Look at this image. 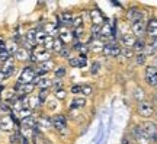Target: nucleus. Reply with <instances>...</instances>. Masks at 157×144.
I'll return each mask as SVG.
<instances>
[{
	"instance_id": "1",
	"label": "nucleus",
	"mask_w": 157,
	"mask_h": 144,
	"mask_svg": "<svg viewBox=\"0 0 157 144\" xmlns=\"http://www.w3.org/2000/svg\"><path fill=\"white\" fill-rule=\"evenodd\" d=\"M35 79H36L35 68L32 66H25L22 68V73H21L17 82H21V83H23V84H31L35 82Z\"/></svg>"
},
{
	"instance_id": "2",
	"label": "nucleus",
	"mask_w": 157,
	"mask_h": 144,
	"mask_svg": "<svg viewBox=\"0 0 157 144\" xmlns=\"http://www.w3.org/2000/svg\"><path fill=\"white\" fill-rule=\"evenodd\" d=\"M16 60H15V57H10L7 61H5L3 64H2V73L6 76V79L7 77H12L13 74H15V72H16Z\"/></svg>"
},
{
	"instance_id": "3",
	"label": "nucleus",
	"mask_w": 157,
	"mask_h": 144,
	"mask_svg": "<svg viewBox=\"0 0 157 144\" xmlns=\"http://www.w3.org/2000/svg\"><path fill=\"white\" fill-rule=\"evenodd\" d=\"M51 119H52V127L56 128L58 133L67 130V118L63 115V114H57V115L51 116Z\"/></svg>"
},
{
	"instance_id": "4",
	"label": "nucleus",
	"mask_w": 157,
	"mask_h": 144,
	"mask_svg": "<svg viewBox=\"0 0 157 144\" xmlns=\"http://www.w3.org/2000/svg\"><path fill=\"white\" fill-rule=\"evenodd\" d=\"M137 109H138V114H140L141 116H144V118H150V116L154 114V106H153V103L147 102V100L140 102Z\"/></svg>"
},
{
	"instance_id": "5",
	"label": "nucleus",
	"mask_w": 157,
	"mask_h": 144,
	"mask_svg": "<svg viewBox=\"0 0 157 144\" xmlns=\"http://www.w3.org/2000/svg\"><path fill=\"white\" fill-rule=\"evenodd\" d=\"M121 47L117 44V42H109V44H105L103 47V54L106 57H119L121 56Z\"/></svg>"
},
{
	"instance_id": "6",
	"label": "nucleus",
	"mask_w": 157,
	"mask_h": 144,
	"mask_svg": "<svg viewBox=\"0 0 157 144\" xmlns=\"http://www.w3.org/2000/svg\"><path fill=\"white\" fill-rule=\"evenodd\" d=\"M141 128H143V131L150 137L151 141H157V127L154 122H144V124L141 125Z\"/></svg>"
},
{
	"instance_id": "7",
	"label": "nucleus",
	"mask_w": 157,
	"mask_h": 144,
	"mask_svg": "<svg viewBox=\"0 0 157 144\" xmlns=\"http://www.w3.org/2000/svg\"><path fill=\"white\" fill-rule=\"evenodd\" d=\"M146 80L150 86L157 88V68L154 66H148L146 68Z\"/></svg>"
},
{
	"instance_id": "8",
	"label": "nucleus",
	"mask_w": 157,
	"mask_h": 144,
	"mask_svg": "<svg viewBox=\"0 0 157 144\" xmlns=\"http://www.w3.org/2000/svg\"><path fill=\"white\" fill-rule=\"evenodd\" d=\"M132 134H134L135 140H137L140 144H148L150 141H151V140H150V137H148V135L143 131L141 125H140V127H134V128H132Z\"/></svg>"
},
{
	"instance_id": "9",
	"label": "nucleus",
	"mask_w": 157,
	"mask_h": 144,
	"mask_svg": "<svg viewBox=\"0 0 157 144\" xmlns=\"http://www.w3.org/2000/svg\"><path fill=\"white\" fill-rule=\"evenodd\" d=\"M15 127V121L12 119L10 115L0 116V131H12Z\"/></svg>"
},
{
	"instance_id": "10",
	"label": "nucleus",
	"mask_w": 157,
	"mask_h": 144,
	"mask_svg": "<svg viewBox=\"0 0 157 144\" xmlns=\"http://www.w3.org/2000/svg\"><path fill=\"white\" fill-rule=\"evenodd\" d=\"M131 28H132V35L134 37H141L146 32V22L144 21H137V22L131 23Z\"/></svg>"
},
{
	"instance_id": "11",
	"label": "nucleus",
	"mask_w": 157,
	"mask_h": 144,
	"mask_svg": "<svg viewBox=\"0 0 157 144\" xmlns=\"http://www.w3.org/2000/svg\"><path fill=\"white\" fill-rule=\"evenodd\" d=\"M34 84L39 90H42V89H48V90H50V88L52 86V80H51L50 77H45V76L44 77H36Z\"/></svg>"
},
{
	"instance_id": "12",
	"label": "nucleus",
	"mask_w": 157,
	"mask_h": 144,
	"mask_svg": "<svg viewBox=\"0 0 157 144\" xmlns=\"http://www.w3.org/2000/svg\"><path fill=\"white\" fill-rule=\"evenodd\" d=\"M90 21L93 23V26H102L103 25V15L101 13V10L93 9L90 12Z\"/></svg>"
},
{
	"instance_id": "13",
	"label": "nucleus",
	"mask_w": 157,
	"mask_h": 144,
	"mask_svg": "<svg viewBox=\"0 0 157 144\" xmlns=\"http://www.w3.org/2000/svg\"><path fill=\"white\" fill-rule=\"evenodd\" d=\"M13 57H15V60L25 63V61H29V60H31V51H28L26 48L19 47V50L16 51V54H15Z\"/></svg>"
},
{
	"instance_id": "14",
	"label": "nucleus",
	"mask_w": 157,
	"mask_h": 144,
	"mask_svg": "<svg viewBox=\"0 0 157 144\" xmlns=\"http://www.w3.org/2000/svg\"><path fill=\"white\" fill-rule=\"evenodd\" d=\"M135 37L132 33H124L121 37V45H124V48H132L135 44Z\"/></svg>"
},
{
	"instance_id": "15",
	"label": "nucleus",
	"mask_w": 157,
	"mask_h": 144,
	"mask_svg": "<svg viewBox=\"0 0 157 144\" xmlns=\"http://www.w3.org/2000/svg\"><path fill=\"white\" fill-rule=\"evenodd\" d=\"M128 19L131 21V23L137 22V21H143V12L140 9H137V7H132V9H129L128 10Z\"/></svg>"
},
{
	"instance_id": "16",
	"label": "nucleus",
	"mask_w": 157,
	"mask_h": 144,
	"mask_svg": "<svg viewBox=\"0 0 157 144\" xmlns=\"http://www.w3.org/2000/svg\"><path fill=\"white\" fill-rule=\"evenodd\" d=\"M146 31L151 38H157V19H150L146 25Z\"/></svg>"
},
{
	"instance_id": "17",
	"label": "nucleus",
	"mask_w": 157,
	"mask_h": 144,
	"mask_svg": "<svg viewBox=\"0 0 157 144\" xmlns=\"http://www.w3.org/2000/svg\"><path fill=\"white\" fill-rule=\"evenodd\" d=\"M58 38L61 39L63 44H70V42L74 39L73 35H71V32L67 31V29H61V31H58Z\"/></svg>"
},
{
	"instance_id": "18",
	"label": "nucleus",
	"mask_w": 157,
	"mask_h": 144,
	"mask_svg": "<svg viewBox=\"0 0 157 144\" xmlns=\"http://www.w3.org/2000/svg\"><path fill=\"white\" fill-rule=\"evenodd\" d=\"M38 125H39V128L50 130V128H52V119L47 115H41L39 116V119H38Z\"/></svg>"
},
{
	"instance_id": "19",
	"label": "nucleus",
	"mask_w": 157,
	"mask_h": 144,
	"mask_svg": "<svg viewBox=\"0 0 157 144\" xmlns=\"http://www.w3.org/2000/svg\"><path fill=\"white\" fill-rule=\"evenodd\" d=\"M41 105V102H39V98L38 95H31L29 96V102H28V108L31 109V111H35V109H38Z\"/></svg>"
},
{
	"instance_id": "20",
	"label": "nucleus",
	"mask_w": 157,
	"mask_h": 144,
	"mask_svg": "<svg viewBox=\"0 0 157 144\" xmlns=\"http://www.w3.org/2000/svg\"><path fill=\"white\" fill-rule=\"evenodd\" d=\"M42 31H44L47 35H50V37H54L56 38V35L58 33V29L54 23H45L44 26H42Z\"/></svg>"
},
{
	"instance_id": "21",
	"label": "nucleus",
	"mask_w": 157,
	"mask_h": 144,
	"mask_svg": "<svg viewBox=\"0 0 157 144\" xmlns=\"http://www.w3.org/2000/svg\"><path fill=\"white\" fill-rule=\"evenodd\" d=\"M71 22H73V15L68 13V12H64L60 15V23L64 25V26H71Z\"/></svg>"
},
{
	"instance_id": "22",
	"label": "nucleus",
	"mask_w": 157,
	"mask_h": 144,
	"mask_svg": "<svg viewBox=\"0 0 157 144\" xmlns=\"http://www.w3.org/2000/svg\"><path fill=\"white\" fill-rule=\"evenodd\" d=\"M112 33H113L112 25L109 22H103V25L101 26V38H103V37H111Z\"/></svg>"
},
{
	"instance_id": "23",
	"label": "nucleus",
	"mask_w": 157,
	"mask_h": 144,
	"mask_svg": "<svg viewBox=\"0 0 157 144\" xmlns=\"http://www.w3.org/2000/svg\"><path fill=\"white\" fill-rule=\"evenodd\" d=\"M103 47H105V44L102 42L101 39H93L89 44V50L95 51V53H101V51H103Z\"/></svg>"
},
{
	"instance_id": "24",
	"label": "nucleus",
	"mask_w": 157,
	"mask_h": 144,
	"mask_svg": "<svg viewBox=\"0 0 157 144\" xmlns=\"http://www.w3.org/2000/svg\"><path fill=\"white\" fill-rule=\"evenodd\" d=\"M17 50H19V44H16L15 41H10V42H7V44H6V51H7L12 57L16 54Z\"/></svg>"
},
{
	"instance_id": "25",
	"label": "nucleus",
	"mask_w": 157,
	"mask_h": 144,
	"mask_svg": "<svg viewBox=\"0 0 157 144\" xmlns=\"http://www.w3.org/2000/svg\"><path fill=\"white\" fill-rule=\"evenodd\" d=\"M0 112H3L5 115H10L12 114V106L9 102H6V100H2L0 102Z\"/></svg>"
},
{
	"instance_id": "26",
	"label": "nucleus",
	"mask_w": 157,
	"mask_h": 144,
	"mask_svg": "<svg viewBox=\"0 0 157 144\" xmlns=\"http://www.w3.org/2000/svg\"><path fill=\"white\" fill-rule=\"evenodd\" d=\"M146 41H144V39L143 38H138V39H135V44H134V47H132V48H134L135 51H138V54H140L141 51H144V48H146Z\"/></svg>"
},
{
	"instance_id": "27",
	"label": "nucleus",
	"mask_w": 157,
	"mask_h": 144,
	"mask_svg": "<svg viewBox=\"0 0 157 144\" xmlns=\"http://www.w3.org/2000/svg\"><path fill=\"white\" fill-rule=\"evenodd\" d=\"M42 47H44L47 51H51V50H52V47H54V37L47 35V37H45L44 44H42Z\"/></svg>"
},
{
	"instance_id": "28",
	"label": "nucleus",
	"mask_w": 157,
	"mask_h": 144,
	"mask_svg": "<svg viewBox=\"0 0 157 144\" xmlns=\"http://www.w3.org/2000/svg\"><path fill=\"white\" fill-rule=\"evenodd\" d=\"M36 95H38L41 105H44L45 102H47V98H48V95H50V90H48V89H42V90H39Z\"/></svg>"
},
{
	"instance_id": "29",
	"label": "nucleus",
	"mask_w": 157,
	"mask_h": 144,
	"mask_svg": "<svg viewBox=\"0 0 157 144\" xmlns=\"http://www.w3.org/2000/svg\"><path fill=\"white\" fill-rule=\"evenodd\" d=\"M22 141V134L21 131H15V133L10 135V144H21Z\"/></svg>"
},
{
	"instance_id": "30",
	"label": "nucleus",
	"mask_w": 157,
	"mask_h": 144,
	"mask_svg": "<svg viewBox=\"0 0 157 144\" xmlns=\"http://www.w3.org/2000/svg\"><path fill=\"white\" fill-rule=\"evenodd\" d=\"M86 105V99L84 98H74L71 102V108H83Z\"/></svg>"
},
{
	"instance_id": "31",
	"label": "nucleus",
	"mask_w": 157,
	"mask_h": 144,
	"mask_svg": "<svg viewBox=\"0 0 157 144\" xmlns=\"http://www.w3.org/2000/svg\"><path fill=\"white\" fill-rule=\"evenodd\" d=\"M71 26L74 29L83 26V16L82 15H77V16H73V22H71Z\"/></svg>"
},
{
	"instance_id": "32",
	"label": "nucleus",
	"mask_w": 157,
	"mask_h": 144,
	"mask_svg": "<svg viewBox=\"0 0 157 144\" xmlns=\"http://www.w3.org/2000/svg\"><path fill=\"white\" fill-rule=\"evenodd\" d=\"M64 47H66V45L61 42V39L58 38V37H56V38H54V47H52V51H56V53H60V51H61Z\"/></svg>"
},
{
	"instance_id": "33",
	"label": "nucleus",
	"mask_w": 157,
	"mask_h": 144,
	"mask_svg": "<svg viewBox=\"0 0 157 144\" xmlns=\"http://www.w3.org/2000/svg\"><path fill=\"white\" fill-rule=\"evenodd\" d=\"M45 37H47V33H45L42 29L36 31V44L42 47V44H44V41H45Z\"/></svg>"
},
{
	"instance_id": "34",
	"label": "nucleus",
	"mask_w": 157,
	"mask_h": 144,
	"mask_svg": "<svg viewBox=\"0 0 157 144\" xmlns=\"http://www.w3.org/2000/svg\"><path fill=\"white\" fill-rule=\"evenodd\" d=\"M66 73H67V70H66V67H57L56 70H54V76H56V79H63L64 76H66Z\"/></svg>"
},
{
	"instance_id": "35",
	"label": "nucleus",
	"mask_w": 157,
	"mask_h": 144,
	"mask_svg": "<svg viewBox=\"0 0 157 144\" xmlns=\"http://www.w3.org/2000/svg\"><path fill=\"white\" fill-rule=\"evenodd\" d=\"M54 96H56L57 99H66L67 98V92H66V89H58V90H54Z\"/></svg>"
},
{
	"instance_id": "36",
	"label": "nucleus",
	"mask_w": 157,
	"mask_h": 144,
	"mask_svg": "<svg viewBox=\"0 0 157 144\" xmlns=\"http://www.w3.org/2000/svg\"><path fill=\"white\" fill-rule=\"evenodd\" d=\"M146 60H147V56L144 53H140V54L135 56V63H137L138 66H143V64L146 63Z\"/></svg>"
},
{
	"instance_id": "37",
	"label": "nucleus",
	"mask_w": 157,
	"mask_h": 144,
	"mask_svg": "<svg viewBox=\"0 0 157 144\" xmlns=\"http://www.w3.org/2000/svg\"><path fill=\"white\" fill-rule=\"evenodd\" d=\"M134 98L138 100V102H143V99H144V92H143V89L141 88L135 89L134 90Z\"/></svg>"
},
{
	"instance_id": "38",
	"label": "nucleus",
	"mask_w": 157,
	"mask_h": 144,
	"mask_svg": "<svg viewBox=\"0 0 157 144\" xmlns=\"http://www.w3.org/2000/svg\"><path fill=\"white\" fill-rule=\"evenodd\" d=\"M10 54H9V53H7V51H6V48L5 50H2L0 51V61H2V63H5V61H7L9 60V58H10Z\"/></svg>"
},
{
	"instance_id": "39",
	"label": "nucleus",
	"mask_w": 157,
	"mask_h": 144,
	"mask_svg": "<svg viewBox=\"0 0 157 144\" xmlns=\"http://www.w3.org/2000/svg\"><path fill=\"white\" fill-rule=\"evenodd\" d=\"M83 32H84L83 26H80V28L73 29V32H71V35H73V38H80V37L83 35Z\"/></svg>"
},
{
	"instance_id": "40",
	"label": "nucleus",
	"mask_w": 157,
	"mask_h": 144,
	"mask_svg": "<svg viewBox=\"0 0 157 144\" xmlns=\"http://www.w3.org/2000/svg\"><path fill=\"white\" fill-rule=\"evenodd\" d=\"M121 56H124L125 58H131L132 57V50L131 48H122L121 50Z\"/></svg>"
},
{
	"instance_id": "41",
	"label": "nucleus",
	"mask_w": 157,
	"mask_h": 144,
	"mask_svg": "<svg viewBox=\"0 0 157 144\" xmlns=\"http://www.w3.org/2000/svg\"><path fill=\"white\" fill-rule=\"evenodd\" d=\"M58 54H60L63 58H68V60L71 58V56H70V50H68V48H66V47H64V48H63V50L60 51Z\"/></svg>"
},
{
	"instance_id": "42",
	"label": "nucleus",
	"mask_w": 157,
	"mask_h": 144,
	"mask_svg": "<svg viewBox=\"0 0 157 144\" xmlns=\"http://www.w3.org/2000/svg\"><path fill=\"white\" fill-rule=\"evenodd\" d=\"M82 93L86 96H90L93 93V89H92V86H82Z\"/></svg>"
},
{
	"instance_id": "43",
	"label": "nucleus",
	"mask_w": 157,
	"mask_h": 144,
	"mask_svg": "<svg viewBox=\"0 0 157 144\" xmlns=\"http://www.w3.org/2000/svg\"><path fill=\"white\" fill-rule=\"evenodd\" d=\"M52 88H54V90L63 89V80H61V79H56V80L52 82Z\"/></svg>"
},
{
	"instance_id": "44",
	"label": "nucleus",
	"mask_w": 157,
	"mask_h": 144,
	"mask_svg": "<svg viewBox=\"0 0 157 144\" xmlns=\"http://www.w3.org/2000/svg\"><path fill=\"white\" fill-rule=\"evenodd\" d=\"M99 68H101V63L99 61H95L93 64H92V74H98V72H99Z\"/></svg>"
},
{
	"instance_id": "45",
	"label": "nucleus",
	"mask_w": 157,
	"mask_h": 144,
	"mask_svg": "<svg viewBox=\"0 0 157 144\" xmlns=\"http://www.w3.org/2000/svg\"><path fill=\"white\" fill-rule=\"evenodd\" d=\"M154 53H156V51L153 50L151 45H150V44L146 45V48H144V54H146V56H151V54H154Z\"/></svg>"
},
{
	"instance_id": "46",
	"label": "nucleus",
	"mask_w": 157,
	"mask_h": 144,
	"mask_svg": "<svg viewBox=\"0 0 157 144\" xmlns=\"http://www.w3.org/2000/svg\"><path fill=\"white\" fill-rule=\"evenodd\" d=\"M68 64L71 67H78V57H71V58L68 60Z\"/></svg>"
},
{
	"instance_id": "47",
	"label": "nucleus",
	"mask_w": 157,
	"mask_h": 144,
	"mask_svg": "<svg viewBox=\"0 0 157 144\" xmlns=\"http://www.w3.org/2000/svg\"><path fill=\"white\" fill-rule=\"evenodd\" d=\"M73 95H78L82 93V86H78V84H74L73 88H71V90H70Z\"/></svg>"
},
{
	"instance_id": "48",
	"label": "nucleus",
	"mask_w": 157,
	"mask_h": 144,
	"mask_svg": "<svg viewBox=\"0 0 157 144\" xmlns=\"http://www.w3.org/2000/svg\"><path fill=\"white\" fill-rule=\"evenodd\" d=\"M84 66H86V57L78 56V67H84Z\"/></svg>"
},
{
	"instance_id": "49",
	"label": "nucleus",
	"mask_w": 157,
	"mask_h": 144,
	"mask_svg": "<svg viewBox=\"0 0 157 144\" xmlns=\"http://www.w3.org/2000/svg\"><path fill=\"white\" fill-rule=\"evenodd\" d=\"M153 47V50L154 51H157V38H153L151 39V44H150Z\"/></svg>"
},
{
	"instance_id": "50",
	"label": "nucleus",
	"mask_w": 157,
	"mask_h": 144,
	"mask_svg": "<svg viewBox=\"0 0 157 144\" xmlns=\"http://www.w3.org/2000/svg\"><path fill=\"white\" fill-rule=\"evenodd\" d=\"M6 48V42H5V39L3 38H0V51L2 50H5Z\"/></svg>"
},
{
	"instance_id": "51",
	"label": "nucleus",
	"mask_w": 157,
	"mask_h": 144,
	"mask_svg": "<svg viewBox=\"0 0 157 144\" xmlns=\"http://www.w3.org/2000/svg\"><path fill=\"white\" fill-rule=\"evenodd\" d=\"M154 102H156V103H157V95H156V98H154Z\"/></svg>"
},
{
	"instance_id": "52",
	"label": "nucleus",
	"mask_w": 157,
	"mask_h": 144,
	"mask_svg": "<svg viewBox=\"0 0 157 144\" xmlns=\"http://www.w3.org/2000/svg\"><path fill=\"white\" fill-rule=\"evenodd\" d=\"M0 102H2V92H0Z\"/></svg>"
},
{
	"instance_id": "53",
	"label": "nucleus",
	"mask_w": 157,
	"mask_h": 144,
	"mask_svg": "<svg viewBox=\"0 0 157 144\" xmlns=\"http://www.w3.org/2000/svg\"><path fill=\"white\" fill-rule=\"evenodd\" d=\"M35 144H41V143H38V141H35Z\"/></svg>"
},
{
	"instance_id": "54",
	"label": "nucleus",
	"mask_w": 157,
	"mask_h": 144,
	"mask_svg": "<svg viewBox=\"0 0 157 144\" xmlns=\"http://www.w3.org/2000/svg\"><path fill=\"white\" fill-rule=\"evenodd\" d=\"M0 72H2V64H0Z\"/></svg>"
},
{
	"instance_id": "55",
	"label": "nucleus",
	"mask_w": 157,
	"mask_h": 144,
	"mask_svg": "<svg viewBox=\"0 0 157 144\" xmlns=\"http://www.w3.org/2000/svg\"><path fill=\"white\" fill-rule=\"evenodd\" d=\"M0 135H2V131H0Z\"/></svg>"
}]
</instances>
